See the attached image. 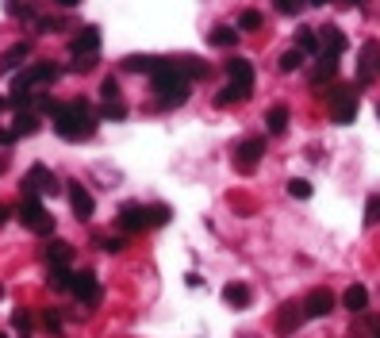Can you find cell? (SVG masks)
<instances>
[{"mask_svg":"<svg viewBox=\"0 0 380 338\" xmlns=\"http://www.w3.org/2000/svg\"><path fill=\"white\" fill-rule=\"evenodd\" d=\"M97 119H100V111L89 100H70L54 116V131H58V138H65V143H81V138H89L97 131Z\"/></svg>","mask_w":380,"mask_h":338,"instance_id":"6da1fadb","label":"cell"},{"mask_svg":"<svg viewBox=\"0 0 380 338\" xmlns=\"http://www.w3.org/2000/svg\"><path fill=\"white\" fill-rule=\"evenodd\" d=\"M192 97V81L180 73L177 62H161V70L154 73V100L158 108H177Z\"/></svg>","mask_w":380,"mask_h":338,"instance_id":"7a4b0ae2","label":"cell"},{"mask_svg":"<svg viewBox=\"0 0 380 338\" xmlns=\"http://www.w3.org/2000/svg\"><path fill=\"white\" fill-rule=\"evenodd\" d=\"M58 77H62V65L58 62H31L23 73H16L12 92H27L31 84H54Z\"/></svg>","mask_w":380,"mask_h":338,"instance_id":"3957f363","label":"cell"},{"mask_svg":"<svg viewBox=\"0 0 380 338\" xmlns=\"http://www.w3.org/2000/svg\"><path fill=\"white\" fill-rule=\"evenodd\" d=\"M330 119H335V124H354L357 119V89L354 84L330 89Z\"/></svg>","mask_w":380,"mask_h":338,"instance_id":"277c9868","label":"cell"},{"mask_svg":"<svg viewBox=\"0 0 380 338\" xmlns=\"http://www.w3.org/2000/svg\"><path fill=\"white\" fill-rule=\"evenodd\" d=\"M254 81H258V73H254V65L246 58H231V62H227V89L239 92V100H246L254 92Z\"/></svg>","mask_w":380,"mask_h":338,"instance_id":"5b68a950","label":"cell"},{"mask_svg":"<svg viewBox=\"0 0 380 338\" xmlns=\"http://www.w3.org/2000/svg\"><path fill=\"white\" fill-rule=\"evenodd\" d=\"M23 192H27V200H39V196L58 192V181H54V173L46 165H31L23 173Z\"/></svg>","mask_w":380,"mask_h":338,"instance_id":"8992f818","label":"cell"},{"mask_svg":"<svg viewBox=\"0 0 380 338\" xmlns=\"http://www.w3.org/2000/svg\"><path fill=\"white\" fill-rule=\"evenodd\" d=\"M20 219H23V227H27V231L43 234V239H50V234H54V215L46 212L39 200H23V208H20Z\"/></svg>","mask_w":380,"mask_h":338,"instance_id":"52a82bcc","label":"cell"},{"mask_svg":"<svg viewBox=\"0 0 380 338\" xmlns=\"http://www.w3.org/2000/svg\"><path fill=\"white\" fill-rule=\"evenodd\" d=\"M261 154H265V138H258V135L242 138V143L234 146V169H239V173H250V169H258Z\"/></svg>","mask_w":380,"mask_h":338,"instance_id":"ba28073f","label":"cell"},{"mask_svg":"<svg viewBox=\"0 0 380 338\" xmlns=\"http://www.w3.org/2000/svg\"><path fill=\"white\" fill-rule=\"evenodd\" d=\"M70 50H73V58H97L100 54V27H81L70 39Z\"/></svg>","mask_w":380,"mask_h":338,"instance_id":"9c48e42d","label":"cell"},{"mask_svg":"<svg viewBox=\"0 0 380 338\" xmlns=\"http://www.w3.org/2000/svg\"><path fill=\"white\" fill-rule=\"evenodd\" d=\"M330 312H335V293H330V288H311L308 300H303V315H308V319H322Z\"/></svg>","mask_w":380,"mask_h":338,"instance_id":"30bf717a","label":"cell"},{"mask_svg":"<svg viewBox=\"0 0 380 338\" xmlns=\"http://www.w3.org/2000/svg\"><path fill=\"white\" fill-rule=\"evenodd\" d=\"M65 196H70V208H73V215H77V219H92V196H89V189H85V185L65 181Z\"/></svg>","mask_w":380,"mask_h":338,"instance_id":"8fae6325","label":"cell"},{"mask_svg":"<svg viewBox=\"0 0 380 338\" xmlns=\"http://www.w3.org/2000/svg\"><path fill=\"white\" fill-rule=\"evenodd\" d=\"M303 319H308V315H303V304H281L277 323H273V327H277V334L284 338V334H296Z\"/></svg>","mask_w":380,"mask_h":338,"instance_id":"7c38bea8","label":"cell"},{"mask_svg":"<svg viewBox=\"0 0 380 338\" xmlns=\"http://www.w3.org/2000/svg\"><path fill=\"white\" fill-rule=\"evenodd\" d=\"M116 223H119V231L135 234L142 227H150V215H146V208H139V204H123L119 215H116Z\"/></svg>","mask_w":380,"mask_h":338,"instance_id":"4fadbf2b","label":"cell"},{"mask_svg":"<svg viewBox=\"0 0 380 338\" xmlns=\"http://www.w3.org/2000/svg\"><path fill=\"white\" fill-rule=\"evenodd\" d=\"M319 43H322V54H327V58H338V54L349 46V43H346V35H342L335 23L319 27Z\"/></svg>","mask_w":380,"mask_h":338,"instance_id":"5bb4252c","label":"cell"},{"mask_svg":"<svg viewBox=\"0 0 380 338\" xmlns=\"http://www.w3.org/2000/svg\"><path fill=\"white\" fill-rule=\"evenodd\" d=\"M97 273H89V269H81L77 277H73V296L81 300V304H92V300H97Z\"/></svg>","mask_w":380,"mask_h":338,"instance_id":"9a60e30c","label":"cell"},{"mask_svg":"<svg viewBox=\"0 0 380 338\" xmlns=\"http://www.w3.org/2000/svg\"><path fill=\"white\" fill-rule=\"evenodd\" d=\"M376 62H380V46L376 43H365V46H361V62H357V81L361 84L376 73Z\"/></svg>","mask_w":380,"mask_h":338,"instance_id":"2e32d148","label":"cell"},{"mask_svg":"<svg viewBox=\"0 0 380 338\" xmlns=\"http://www.w3.org/2000/svg\"><path fill=\"white\" fill-rule=\"evenodd\" d=\"M342 307H346V312H354V315H361L369 307V288L365 285H349L346 293H342Z\"/></svg>","mask_w":380,"mask_h":338,"instance_id":"e0dca14e","label":"cell"},{"mask_svg":"<svg viewBox=\"0 0 380 338\" xmlns=\"http://www.w3.org/2000/svg\"><path fill=\"white\" fill-rule=\"evenodd\" d=\"M46 261H50V269H70L73 246H70V242H58V239H54L50 246H46Z\"/></svg>","mask_w":380,"mask_h":338,"instance_id":"ac0fdd59","label":"cell"},{"mask_svg":"<svg viewBox=\"0 0 380 338\" xmlns=\"http://www.w3.org/2000/svg\"><path fill=\"white\" fill-rule=\"evenodd\" d=\"M338 73V58H327V54H319V62L311 65V84H330Z\"/></svg>","mask_w":380,"mask_h":338,"instance_id":"d6986e66","label":"cell"},{"mask_svg":"<svg viewBox=\"0 0 380 338\" xmlns=\"http://www.w3.org/2000/svg\"><path fill=\"white\" fill-rule=\"evenodd\" d=\"M223 300L231 307H246V304H250V285H246V280H227V285H223Z\"/></svg>","mask_w":380,"mask_h":338,"instance_id":"ffe728a7","label":"cell"},{"mask_svg":"<svg viewBox=\"0 0 380 338\" xmlns=\"http://www.w3.org/2000/svg\"><path fill=\"white\" fill-rule=\"evenodd\" d=\"M165 58H150V54H135V58H123V70L127 73H158Z\"/></svg>","mask_w":380,"mask_h":338,"instance_id":"44dd1931","label":"cell"},{"mask_svg":"<svg viewBox=\"0 0 380 338\" xmlns=\"http://www.w3.org/2000/svg\"><path fill=\"white\" fill-rule=\"evenodd\" d=\"M27 50H31L27 43H16L8 54H0V73H16V70H20V62L27 58Z\"/></svg>","mask_w":380,"mask_h":338,"instance_id":"7402d4cb","label":"cell"},{"mask_svg":"<svg viewBox=\"0 0 380 338\" xmlns=\"http://www.w3.org/2000/svg\"><path fill=\"white\" fill-rule=\"evenodd\" d=\"M296 50H300V54H322L319 31H311V27H300V31H296Z\"/></svg>","mask_w":380,"mask_h":338,"instance_id":"603a6c76","label":"cell"},{"mask_svg":"<svg viewBox=\"0 0 380 338\" xmlns=\"http://www.w3.org/2000/svg\"><path fill=\"white\" fill-rule=\"evenodd\" d=\"M265 127H269V135H284V131H288V108L273 104L269 116H265Z\"/></svg>","mask_w":380,"mask_h":338,"instance_id":"cb8c5ba5","label":"cell"},{"mask_svg":"<svg viewBox=\"0 0 380 338\" xmlns=\"http://www.w3.org/2000/svg\"><path fill=\"white\" fill-rule=\"evenodd\" d=\"M177 65H180V73H185L188 81H204L207 73H212V70L204 65V58H180Z\"/></svg>","mask_w":380,"mask_h":338,"instance_id":"d4e9b609","label":"cell"},{"mask_svg":"<svg viewBox=\"0 0 380 338\" xmlns=\"http://www.w3.org/2000/svg\"><path fill=\"white\" fill-rule=\"evenodd\" d=\"M73 277L77 273H70V269H50V280H46V285H50L54 293H73Z\"/></svg>","mask_w":380,"mask_h":338,"instance_id":"484cf974","label":"cell"},{"mask_svg":"<svg viewBox=\"0 0 380 338\" xmlns=\"http://www.w3.org/2000/svg\"><path fill=\"white\" fill-rule=\"evenodd\" d=\"M16 138H23V135H35V131H39V111H23L20 119H16Z\"/></svg>","mask_w":380,"mask_h":338,"instance_id":"4316f807","label":"cell"},{"mask_svg":"<svg viewBox=\"0 0 380 338\" xmlns=\"http://www.w3.org/2000/svg\"><path fill=\"white\" fill-rule=\"evenodd\" d=\"M207 39H212V46H234V43H239V27H223L219 23Z\"/></svg>","mask_w":380,"mask_h":338,"instance_id":"83f0119b","label":"cell"},{"mask_svg":"<svg viewBox=\"0 0 380 338\" xmlns=\"http://www.w3.org/2000/svg\"><path fill=\"white\" fill-rule=\"evenodd\" d=\"M300 62H303V54L292 46V50H284L281 58H277V70H281V73H292V70H300Z\"/></svg>","mask_w":380,"mask_h":338,"instance_id":"f1b7e54d","label":"cell"},{"mask_svg":"<svg viewBox=\"0 0 380 338\" xmlns=\"http://www.w3.org/2000/svg\"><path fill=\"white\" fill-rule=\"evenodd\" d=\"M258 27H261V12L242 8V12H239V31H258Z\"/></svg>","mask_w":380,"mask_h":338,"instance_id":"f546056e","label":"cell"},{"mask_svg":"<svg viewBox=\"0 0 380 338\" xmlns=\"http://www.w3.org/2000/svg\"><path fill=\"white\" fill-rule=\"evenodd\" d=\"M146 215H150V223H158V227H165V223L173 219V208H169V204H154V208H146Z\"/></svg>","mask_w":380,"mask_h":338,"instance_id":"4dcf8cb0","label":"cell"},{"mask_svg":"<svg viewBox=\"0 0 380 338\" xmlns=\"http://www.w3.org/2000/svg\"><path fill=\"white\" fill-rule=\"evenodd\" d=\"M119 100V84H116V77H108L100 84V104H116Z\"/></svg>","mask_w":380,"mask_h":338,"instance_id":"1f68e13d","label":"cell"},{"mask_svg":"<svg viewBox=\"0 0 380 338\" xmlns=\"http://www.w3.org/2000/svg\"><path fill=\"white\" fill-rule=\"evenodd\" d=\"M380 223V196H369L365 200V227H376Z\"/></svg>","mask_w":380,"mask_h":338,"instance_id":"d6a6232c","label":"cell"},{"mask_svg":"<svg viewBox=\"0 0 380 338\" xmlns=\"http://www.w3.org/2000/svg\"><path fill=\"white\" fill-rule=\"evenodd\" d=\"M288 192L296 196V200H308V196H311V181H303V177H292V181H288Z\"/></svg>","mask_w":380,"mask_h":338,"instance_id":"836d02e7","label":"cell"},{"mask_svg":"<svg viewBox=\"0 0 380 338\" xmlns=\"http://www.w3.org/2000/svg\"><path fill=\"white\" fill-rule=\"evenodd\" d=\"M97 111H100V119H127V108H123L119 100L116 104H100Z\"/></svg>","mask_w":380,"mask_h":338,"instance_id":"e575fe53","label":"cell"},{"mask_svg":"<svg viewBox=\"0 0 380 338\" xmlns=\"http://www.w3.org/2000/svg\"><path fill=\"white\" fill-rule=\"evenodd\" d=\"M12 323H16V331H31V323H35V319H31V312L16 307V312H12Z\"/></svg>","mask_w":380,"mask_h":338,"instance_id":"d590c367","label":"cell"},{"mask_svg":"<svg viewBox=\"0 0 380 338\" xmlns=\"http://www.w3.org/2000/svg\"><path fill=\"white\" fill-rule=\"evenodd\" d=\"M43 327H46V331H54V334L62 331V319H58V312H54V307H46V312H43Z\"/></svg>","mask_w":380,"mask_h":338,"instance_id":"8d00e7d4","label":"cell"},{"mask_svg":"<svg viewBox=\"0 0 380 338\" xmlns=\"http://www.w3.org/2000/svg\"><path fill=\"white\" fill-rule=\"evenodd\" d=\"M92 62H97V58H73V70H77V73H89Z\"/></svg>","mask_w":380,"mask_h":338,"instance_id":"74e56055","label":"cell"},{"mask_svg":"<svg viewBox=\"0 0 380 338\" xmlns=\"http://www.w3.org/2000/svg\"><path fill=\"white\" fill-rule=\"evenodd\" d=\"M277 12H284V16H300L303 8H300V4H281V0H277Z\"/></svg>","mask_w":380,"mask_h":338,"instance_id":"f35d334b","label":"cell"},{"mask_svg":"<svg viewBox=\"0 0 380 338\" xmlns=\"http://www.w3.org/2000/svg\"><path fill=\"white\" fill-rule=\"evenodd\" d=\"M100 246L108 250V254H116V250H123V242L119 239H100Z\"/></svg>","mask_w":380,"mask_h":338,"instance_id":"ab89813d","label":"cell"},{"mask_svg":"<svg viewBox=\"0 0 380 338\" xmlns=\"http://www.w3.org/2000/svg\"><path fill=\"white\" fill-rule=\"evenodd\" d=\"M16 143V131H0V146H12Z\"/></svg>","mask_w":380,"mask_h":338,"instance_id":"60d3db41","label":"cell"},{"mask_svg":"<svg viewBox=\"0 0 380 338\" xmlns=\"http://www.w3.org/2000/svg\"><path fill=\"white\" fill-rule=\"evenodd\" d=\"M12 215H16V212H12V208H8V204H0V227H4V223H8V219H12Z\"/></svg>","mask_w":380,"mask_h":338,"instance_id":"b9f144b4","label":"cell"},{"mask_svg":"<svg viewBox=\"0 0 380 338\" xmlns=\"http://www.w3.org/2000/svg\"><path fill=\"white\" fill-rule=\"evenodd\" d=\"M4 169H8V154H0V173H4Z\"/></svg>","mask_w":380,"mask_h":338,"instance_id":"7bdbcfd3","label":"cell"},{"mask_svg":"<svg viewBox=\"0 0 380 338\" xmlns=\"http://www.w3.org/2000/svg\"><path fill=\"white\" fill-rule=\"evenodd\" d=\"M4 104H8V97H0V108H4Z\"/></svg>","mask_w":380,"mask_h":338,"instance_id":"ee69618b","label":"cell"},{"mask_svg":"<svg viewBox=\"0 0 380 338\" xmlns=\"http://www.w3.org/2000/svg\"><path fill=\"white\" fill-rule=\"evenodd\" d=\"M0 338H8V334H4V331H0Z\"/></svg>","mask_w":380,"mask_h":338,"instance_id":"f6af8a7d","label":"cell"},{"mask_svg":"<svg viewBox=\"0 0 380 338\" xmlns=\"http://www.w3.org/2000/svg\"><path fill=\"white\" fill-rule=\"evenodd\" d=\"M376 73H380V62H376Z\"/></svg>","mask_w":380,"mask_h":338,"instance_id":"bcb514c9","label":"cell"},{"mask_svg":"<svg viewBox=\"0 0 380 338\" xmlns=\"http://www.w3.org/2000/svg\"><path fill=\"white\" fill-rule=\"evenodd\" d=\"M376 338H380V327H376Z\"/></svg>","mask_w":380,"mask_h":338,"instance_id":"7dc6e473","label":"cell"},{"mask_svg":"<svg viewBox=\"0 0 380 338\" xmlns=\"http://www.w3.org/2000/svg\"><path fill=\"white\" fill-rule=\"evenodd\" d=\"M376 111H380V104H376Z\"/></svg>","mask_w":380,"mask_h":338,"instance_id":"c3c4849f","label":"cell"}]
</instances>
